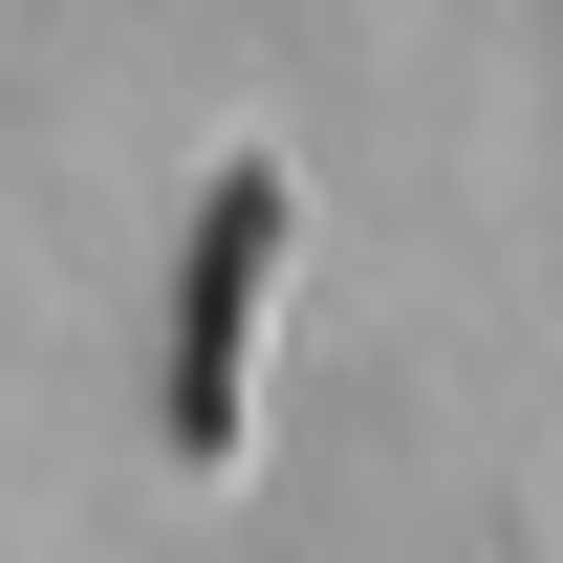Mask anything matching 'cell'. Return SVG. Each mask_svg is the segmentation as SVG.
Masks as SVG:
<instances>
[{"label": "cell", "instance_id": "obj_1", "mask_svg": "<svg viewBox=\"0 0 563 563\" xmlns=\"http://www.w3.org/2000/svg\"><path fill=\"white\" fill-rule=\"evenodd\" d=\"M261 239H282V174H217L196 303H174V455H217V433H239V303H261Z\"/></svg>", "mask_w": 563, "mask_h": 563}]
</instances>
